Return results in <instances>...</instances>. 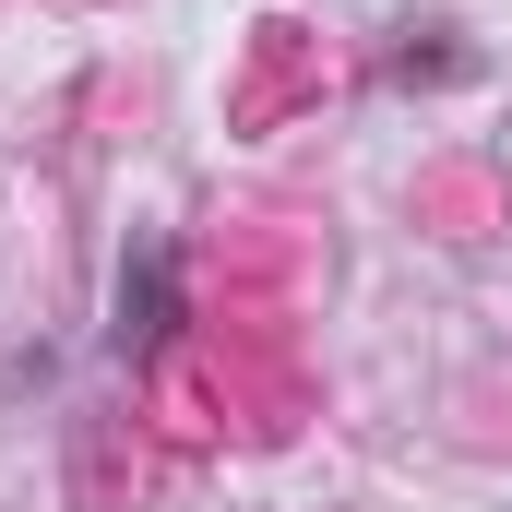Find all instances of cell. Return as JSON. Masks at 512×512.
Listing matches in <instances>:
<instances>
[{
	"label": "cell",
	"mask_w": 512,
	"mask_h": 512,
	"mask_svg": "<svg viewBox=\"0 0 512 512\" xmlns=\"http://www.w3.org/2000/svg\"><path fill=\"white\" fill-rule=\"evenodd\" d=\"M108 346H120L131 370L167 346V239H131L120 251V322H108Z\"/></svg>",
	"instance_id": "6da1fadb"
}]
</instances>
